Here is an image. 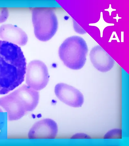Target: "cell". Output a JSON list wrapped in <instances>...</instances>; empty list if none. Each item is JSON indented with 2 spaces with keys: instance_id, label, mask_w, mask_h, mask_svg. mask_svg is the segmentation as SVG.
Returning a JSON list of instances; mask_svg holds the SVG:
<instances>
[{
  "instance_id": "8",
  "label": "cell",
  "mask_w": 129,
  "mask_h": 146,
  "mask_svg": "<svg viewBox=\"0 0 129 146\" xmlns=\"http://www.w3.org/2000/svg\"><path fill=\"white\" fill-rule=\"evenodd\" d=\"M90 58L94 67L100 72L109 71L115 64L114 59L99 45L91 49Z\"/></svg>"
},
{
  "instance_id": "10",
  "label": "cell",
  "mask_w": 129,
  "mask_h": 146,
  "mask_svg": "<svg viewBox=\"0 0 129 146\" xmlns=\"http://www.w3.org/2000/svg\"><path fill=\"white\" fill-rule=\"evenodd\" d=\"M0 106L6 111L8 120L10 121L20 119L27 113L12 93L0 98Z\"/></svg>"
},
{
  "instance_id": "1",
  "label": "cell",
  "mask_w": 129,
  "mask_h": 146,
  "mask_svg": "<svg viewBox=\"0 0 129 146\" xmlns=\"http://www.w3.org/2000/svg\"><path fill=\"white\" fill-rule=\"evenodd\" d=\"M26 65L19 46L0 40V95L8 93L24 81Z\"/></svg>"
},
{
  "instance_id": "11",
  "label": "cell",
  "mask_w": 129,
  "mask_h": 146,
  "mask_svg": "<svg viewBox=\"0 0 129 146\" xmlns=\"http://www.w3.org/2000/svg\"><path fill=\"white\" fill-rule=\"evenodd\" d=\"M104 139L121 138L122 131L121 129H114L110 131L105 134Z\"/></svg>"
},
{
  "instance_id": "2",
  "label": "cell",
  "mask_w": 129,
  "mask_h": 146,
  "mask_svg": "<svg viewBox=\"0 0 129 146\" xmlns=\"http://www.w3.org/2000/svg\"><path fill=\"white\" fill-rule=\"evenodd\" d=\"M88 51V46L85 40L80 36H73L67 38L61 44L58 54L67 67L79 70L85 64Z\"/></svg>"
},
{
  "instance_id": "3",
  "label": "cell",
  "mask_w": 129,
  "mask_h": 146,
  "mask_svg": "<svg viewBox=\"0 0 129 146\" xmlns=\"http://www.w3.org/2000/svg\"><path fill=\"white\" fill-rule=\"evenodd\" d=\"M32 20L35 36L39 40L47 41L57 31L58 19L55 11L49 8H36L32 11Z\"/></svg>"
},
{
  "instance_id": "6",
  "label": "cell",
  "mask_w": 129,
  "mask_h": 146,
  "mask_svg": "<svg viewBox=\"0 0 129 146\" xmlns=\"http://www.w3.org/2000/svg\"><path fill=\"white\" fill-rule=\"evenodd\" d=\"M58 131L57 124L53 120L45 119L35 123L28 134L30 139H54Z\"/></svg>"
},
{
  "instance_id": "7",
  "label": "cell",
  "mask_w": 129,
  "mask_h": 146,
  "mask_svg": "<svg viewBox=\"0 0 129 146\" xmlns=\"http://www.w3.org/2000/svg\"><path fill=\"white\" fill-rule=\"evenodd\" d=\"M12 93L27 112L33 111L38 104L39 92L25 84L20 87Z\"/></svg>"
},
{
  "instance_id": "12",
  "label": "cell",
  "mask_w": 129,
  "mask_h": 146,
  "mask_svg": "<svg viewBox=\"0 0 129 146\" xmlns=\"http://www.w3.org/2000/svg\"><path fill=\"white\" fill-rule=\"evenodd\" d=\"M8 9L6 8H0V23L5 22L9 16Z\"/></svg>"
},
{
  "instance_id": "4",
  "label": "cell",
  "mask_w": 129,
  "mask_h": 146,
  "mask_svg": "<svg viewBox=\"0 0 129 146\" xmlns=\"http://www.w3.org/2000/svg\"><path fill=\"white\" fill-rule=\"evenodd\" d=\"M26 70L27 86L35 90L40 91L47 85L50 76L48 68L44 62L39 60L32 61Z\"/></svg>"
},
{
  "instance_id": "9",
  "label": "cell",
  "mask_w": 129,
  "mask_h": 146,
  "mask_svg": "<svg viewBox=\"0 0 129 146\" xmlns=\"http://www.w3.org/2000/svg\"><path fill=\"white\" fill-rule=\"evenodd\" d=\"M0 38L21 46L25 45L28 41L27 35L24 31L11 24L3 25L0 27Z\"/></svg>"
},
{
  "instance_id": "5",
  "label": "cell",
  "mask_w": 129,
  "mask_h": 146,
  "mask_svg": "<svg viewBox=\"0 0 129 146\" xmlns=\"http://www.w3.org/2000/svg\"><path fill=\"white\" fill-rule=\"evenodd\" d=\"M54 91L58 99L69 106L80 108L83 104V94L73 86L63 83L58 84L55 87Z\"/></svg>"
}]
</instances>
